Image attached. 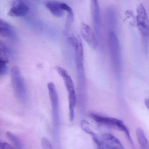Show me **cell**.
<instances>
[{
  "label": "cell",
  "instance_id": "3",
  "mask_svg": "<svg viewBox=\"0 0 149 149\" xmlns=\"http://www.w3.org/2000/svg\"><path fill=\"white\" fill-rule=\"evenodd\" d=\"M56 70L59 75L62 77L68 93L69 117L70 121L72 122L74 120V110L77 100L74 83L72 78L66 70L58 66L56 67Z\"/></svg>",
  "mask_w": 149,
  "mask_h": 149
},
{
  "label": "cell",
  "instance_id": "5",
  "mask_svg": "<svg viewBox=\"0 0 149 149\" xmlns=\"http://www.w3.org/2000/svg\"><path fill=\"white\" fill-rule=\"evenodd\" d=\"M90 116L95 122L98 124L124 132L129 140L130 144L133 148H134L129 130L122 121L116 118L103 116L93 113L90 114Z\"/></svg>",
  "mask_w": 149,
  "mask_h": 149
},
{
  "label": "cell",
  "instance_id": "22",
  "mask_svg": "<svg viewBox=\"0 0 149 149\" xmlns=\"http://www.w3.org/2000/svg\"><path fill=\"white\" fill-rule=\"evenodd\" d=\"M0 149H13L11 146L6 142L0 141Z\"/></svg>",
  "mask_w": 149,
  "mask_h": 149
},
{
  "label": "cell",
  "instance_id": "21",
  "mask_svg": "<svg viewBox=\"0 0 149 149\" xmlns=\"http://www.w3.org/2000/svg\"><path fill=\"white\" fill-rule=\"evenodd\" d=\"M8 52L6 45L0 40V56H6L8 53Z\"/></svg>",
  "mask_w": 149,
  "mask_h": 149
},
{
  "label": "cell",
  "instance_id": "12",
  "mask_svg": "<svg viewBox=\"0 0 149 149\" xmlns=\"http://www.w3.org/2000/svg\"><path fill=\"white\" fill-rule=\"evenodd\" d=\"M102 141L107 149H125L119 139L110 133L103 134Z\"/></svg>",
  "mask_w": 149,
  "mask_h": 149
},
{
  "label": "cell",
  "instance_id": "7",
  "mask_svg": "<svg viewBox=\"0 0 149 149\" xmlns=\"http://www.w3.org/2000/svg\"><path fill=\"white\" fill-rule=\"evenodd\" d=\"M47 87L52 107L53 121L55 126H57L59 120V103L58 93L56 86L53 82H49Z\"/></svg>",
  "mask_w": 149,
  "mask_h": 149
},
{
  "label": "cell",
  "instance_id": "2",
  "mask_svg": "<svg viewBox=\"0 0 149 149\" xmlns=\"http://www.w3.org/2000/svg\"><path fill=\"white\" fill-rule=\"evenodd\" d=\"M136 22L139 31L143 46L144 54L148 57L149 54V20L147 10L141 3L137 8Z\"/></svg>",
  "mask_w": 149,
  "mask_h": 149
},
{
  "label": "cell",
  "instance_id": "18",
  "mask_svg": "<svg viewBox=\"0 0 149 149\" xmlns=\"http://www.w3.org/2000/svg\"><path fill=\"white\" fill-rule=\"evenodd\" d=\"M8 60L6 56H0V77L4 75L8 72L7 64Z\"/></svg>",
  "mask_w": 149,
  "mask_h": 149
},
{
  "label": "cell",
  "instance_id": "20",
  "mask_svg": "<svg viewBox=\"0 0 149 149\" xmlns=\"http://www.w3.org/2000/svg\"><path fill=\"white\" fill-rule=\"evenodd\" d=\"M41 145L43 149H54L50 141L45 137L42 138Z\"/></svg>",
  "mask_w": 149,
  "mask_h": 149
},
{
  "label": "cell",
  "instance_id": "19",
  "mask_svg": "<svg viewBox=\"0 0 149 149\" xmlns=\"http://www.w3.org/2000/svg\"><path fill=\"white\" fill-rule=\"evenodd\" d=\"M8 138L15 144L17 149H22V146L20 140L15 135L10 132H8L7 133Z\"/></svg>",
  "mask_w": 149,
  "mask_h": 149
},
{
  "label": "cell",
  "instance_id": "6",
  "mask_svg": "<svg viewBox=\"0 0 149 149\" xmlns=\"http://www.w3.org/2000/svg\"><path fill=\"white\" fill-rule=\"evenodd\" d=\"M11 80L14 93L17 98L22 101L26 99L27 91L23 78L18 67L15 66L11 70Z\"/></svg>",
  "mask_w": 149,
  "mask_h": 149
},
{
  "label": "cell",
  "instance_id": "8",
  "mask_svg": "<svg viewBox=\"0 0 149 149\" xmlns=\"http://www.w3.org/2000/svg\"><path fill=\"white\" fill-rule=\"evenodd\" d=\"M92 18L94 32L99 40L102 37L101 21L98 0H91Z\"/></svg>",
  "mask_w": 149,
  "mask_h": 149
},
{
  "label": "cell",
  "instance_id": "10",
  "mask_svg": "<svg viewBox=\"0 0 149 149\" xmlns=\"http://www.w3.org/2000/svg\"><path fill=\"white\" fill-rule=\"evenodd\" d=\"M29 11V8L22 0H14L10 5L8 15L13 17H23Z\"/></svg>",
  "mask_w": 149,
  "mask_h": 149
},
{
  "label": "cell",
  "instance_id": "16",
  "mask_svg": "<svg viewBox=\"0 0 149 149\" xmlns=\"http://www.w3.org/2000/svg\"><path fill=\"white\" fill-rule=\"evenodd\" d=\"M15 35L13 27L7 22L0 18V37L11 38Z\"/></svg>",
  "mask_w": 149,
  "mask_h": 149
},
{
  "label": "cell",
  "instance_id": "9",
  "mask_svg": "<svg viewBox=\"0 0 149 149\" xmlns=\"http://www.w3.org/2000/svg\"><path fill=\"white\" fill-rule=\"evenodd\" d=\"M80 30L81 36L87 43L93 49H96L99 45V40L91 27L86 24L81 23Z\"/></svg>",
  "mask_w": 149,
  "mask_h": 149
},
{
  "label": "cell",
  "instance_id": "1",
  "mask_svg": "<svg viewBox=\"0 0 149 149\" xmlns=\"http://www.w3.org/2000/svg\"><path fill=\"white\" fill-rule=\"evenodd\" d=\"M69 42L74 47L77 79L78 100L80 107L85 106L86 100L87 79L84 67V49L80 39L74 37L69 38Z\"/></svg>",
  "mask_w": 149,
  "mask_h": 149
},
{
  "label": "cell",
  "instance_id": "14",
  "mask_svg": "<svg viewBox=\"0 0 149 149\" xmlns=\"http://www.w3.org/2000/svg\"><path fill=\"white\" fill-rule=\"evenodd\" d=\"M61 7L64 11H66L67 13V17L65 29V35H68L70 33L73 24L74 18V12L72 8L66 3L62 2L61 3Z\"/></svg>",
  "mask_w": 149,
  "mask_h": 149
},
{
  "label": "cell",
  "instance_id": "13",
  "mask_svg": "<svg viewBox=\"0 0 149 149\" xmlns=\"http://www.w3.org/2000/svg\"><path fill=\"white\" fill-rule=\"evenodd\" d=\"M61 2L56 0H48L45 5V7L53 15L56 17H62L64 14V11L61 7Z\"/></svg>",
  "mask_w": 149,
  "mask_h": 149
},
{
  "label": "cell",
  "instance_id": "17",
  "mask_svg": "<svg viewBox=\"0 0 149 149\" xmlns=\"http://www.w3.org/2000/svg\"><path fill=\"white\" fill-rule=\"evenodd\" d=\"M136 135L141 149H149L148 140L147 139L143 130L141 128H138L136 129Z\"/></svg>",
  "mask_w": 149,
  "mask_h": 149
},
{
  "label": "cell",
  "instance_id": "11",
  "mask_svg": "<svg viewBox=\"0 0 149 149\" xmlns=\"http://www.w3.org/2000/svg\"><path fill=\"white\" fill-rule=\"evenodd\" d=\"M81 126L82 129L85 132L92 136V140L95 147V149H107L102 140L100 139L98 135L95 133L94 131L92 129L90 124L87 121L85 120L81 121Z\"/></svg>",
  "mask_w": 149,
  "mask_h": 149
},
{
  "label": "cell",
  "instance_id": "15",
  "mask_svg": "<svg viewBox=\"0 0 149 149\" xmlns=\"http://www.w3.org/2000/svg\"><path fill=\"white\" fill-rule=\"evenodd\" d=\"M105 16L106 22L110 31H114L117 24V17L115 10L113 7H109L106 10Z\"/></svg>",
  "mask_w": 149,
  "mask_h": 149
},
{
  "label": "cell",
  "instance_id": "4",
  "mask_svg": "<svg viewBox=\"0 0 149 149\" xmlns=\"http://www.w3.org/2000/svg\"><path fill=\"white\" fill-rule=\"evenodd\" d=\"M109 55L113 68L116 73L120 75L121 72L122 57L120 45L115 31H110L108 36Z\"/></svg>",
  "mask_w": 149,
  "mask_h": 149
}]
</instances>
